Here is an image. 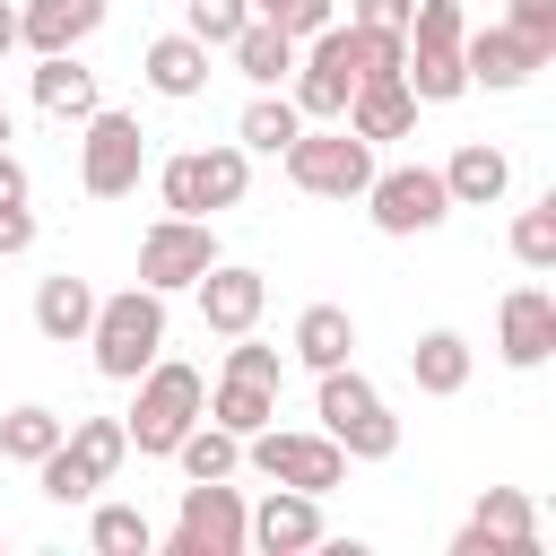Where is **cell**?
Instances as JSON below:
<instances>
[{
	"mask_svg": "<svg viewBox=\"0 0 556 556\" xmlns=\"http://www.w3.org/2000/svg\"><path fill=\"white\" fill-rule=\"evenodd\" d=\"M87 348H96V374H104V382H139V374L165 356V295H156V287L96 295Z\"/></svg>",
	"mask_w": 556,
	"mask_h": 556,
	"instance_id": "cell-1",
	"label": "cell"
},
{
	"mask_svg": "<svg viewBox=\"0 0 556 556\" xmlns=\"http://www.w3.org/2000/svg\"><path fill=\"white\" fill-rule=\"evenodd\" d=\"M200 408H208V382H200V365H174V356H156V365L139 374V400H130L122 434H130V452L165 460V452H174V443L200 426Z\"/></svg>",
	"mask_w": 556,
	"mask_h": 556,
	"instance_id": "cell-2",
	"label": "cell"
},
{
	"mask_svg": "<svg viewBox=\"0 0 556 556\" xmlns=\"http://www.w3.org/2000/svg\"><path fill=\"white\" fill-rule=\"evenodd\" d=\"M313 417H321V434H330L348 460H391V452H400V417H391V400H382L356 365H330V374H321Z\"/></svg>",
	"mask_w": 556,
	"mask_h": 556,
	"instance_id": "cell-3",
	"label": "cell"
},
{
	"mask_svg": "<svg viewBox=\"0 0 556 556\" xmlns=\"http://www.w3.org/2000/svg\"><path fill=\"white\" fill-rule=\"evenodd\" d=\"M460 35H469L460 0H417V9H408V61H400V78H408L417 104H452V96H469Z\"/></svg>",
	"mask_w": 556,
	"mask_h": 556,
	"instance_id": "cell-4",
	"label": "cell"
},
{
	"mask_svg": "<svg viewBox=\"0 0 556 556\" xmlns=\"http://www.w3.org/2000/svg\"><path fill=\"white\" fill-rule=\"evenodd\" d=\"M287 182L313 191V200H365V182H374V139H356L348 122L295 130V139H287Z\"/></svg>",
	"mask_w": 556,
	"mask_h": 556,
	"instance_id": "cell-5",
	"label": "cell"
},
{
	"mask_svg": "<svg viewBox=\"0 0 556 556\" xmlns=\"http://www.w3.org/2000/svg\"><path fill=\"white\" fill-rule=\"evenodd\" d=\"M130 460V434H122V417H78L43 460H35V478H43V495L52 504H87L113 469Z\"/></svg>",
	"mask_w": 556,
	"mask_h": 556,
	"instance_id": "cell-6",
	"label": "cell"
},
{
	"mask_svg": "<svg viewBox=\"0 0 556 556\" xmlns=\"http://www.w3.org/2000/svg\"><path fill=\"white\" fill-rule=\"evenodd\" d=\"M156 191H165V217H208V208H235L252 191V156L226 139V148H182L156 165Z\"/></svg>",
	"mask_w": 556,
	"mask_h": 556,
	"instance_id": "cell-7",
	"label": "cell"
},
{
	"mask_svg": "<svg viewBox=\"0 0 556 556\" xmlns=\"http://www.w3.org/2000/svg\"><path fill=\"white\" fill-rule=\"evenodd\" d=\"M78 130H87V139H78V191H87V200H122V191H139V165H148V130H139V113L96 104Z\"/></svg>",
	"mask_w": 556,
	"mask_h": 556,
	"instance_id": "cell-8",
	"label": "cell"
},
{
	"mask_svg": "<svg viewBox=\"0 0 556 556\" xmlns=\"http://www.w3.org/2000/svg\"><path fill=\"white\" fill-rule=\"evenodd\" d=\"M243 460L269 478V486H304V495H330V486H348V452L330 443V434H295V426H261V434H243Z\"/></svg>",
	"mask_w": 556,
	"mask_h": 556,
	"instance_id": "cell-9",
	"label": "cell"
},
{
	"mask_svg": "<svg viewBox=\"0 0 556 556\" xmlns=\"http://www.w3.org/2000/svg\"><path fill=\"white\" fill-rule=\"evenodd\" d=\"M365 208H374V226H382V235H434V226L452 217V191H443V174H434V165H374Z\"/></svg>",
	"mask_w": 556,
	"mask_h": 556,
	"instance_id": "cell-10",
	"label": "cell"
},
{
	"mask_svg": "<svg viewBox=\"0 0 556 556\" xmlns=\"http://www.w3.org/2000/svg\"><path fill=\"white\" fill-rule=\"evenodd\" d=\"M208 261H226L217 252V226L208 217H156L148 235H139V287H156V295H174V287H191Z\"/></svg>",
	"mask_w": 556,
	"mask_h": 556,
	"instance_id": "cell-11",
	"label": "cell"
},
{
	"mask_svg": "<svg viewBox=\"0 0 556 556\" xmlns=\"http://www.w3.org/2000/svg\"><path fill=\"white\" fill-rule=\"evenodd\" d=\"M165 547H174V556H243V495H235L226 478H191Z\"/></svg>",
	"mask_w": 556,
	"mask_h": 556,
	"instance_id": "cell-12",
	"label": "cell"
},
{
	"mask_svg": "<svg viewBox=\"0 0 556 556\" xmlns=\"http://www.w3.org/2000/svg\"><path fill=\"white\" fill-rule=\"evenodd\" d=\"M452 556H539V513H530V495H521V486H486L478 513L460 521Z\"/></svg>",
	"mask_w": 556,
	"mask_h": 556,
	"instance_id": "cell-13",
	"label": "cell"
},
{
	"mask_svg": "<svg viewBox=\"0 0 556 556\" xmlns=\"http://www.w3.org/2000/svg\"><path fill=\"white\" fill-rule=\"evenodd\" d=\"M243 547H261V556H304V547H321V495L269 486L261 504H243Z\"/></svg>",
	"mask_w": 556,
	"mask_h": 556,
	"instance_id": "cell-14",
	"label": "cell"
},
{
	"mask_svg": "<svg viewBox=\"0 0 556 556\" xmlns=\"http://www.w3.org/2000/svg\"><path fill=\"white\" fill-rule=\"evenodd\" d=\"M495 348H504V365L539 374V365L556 356V295H547V287H513V295L495 304Z\"/></svg>",
	"mask_w": 556,
	"mask_h": 556,
	"instance_id": "cell-15",
	"label": "cell"
},
{
	"mask_svg": "<svg viewBox=\"0 0 556 556\" xmlns=\"http://www.w3.org/2000/svg\"><path fill=\"white\" fill-rule=\"evenodd\" d=\"M460 70H469V87L513 96V87H530V78L547 70V52H539V43H521L513 26H478V35H460Z\"/></svg>",
	"mask_w": 556,
	"mask_h": 556,
	"instance_id": "cell-16",
	"label": "cell"
},
{
	"mask_svg": "<svg viewBox=\"0 0 556 556\" xmlns=\"http://www.w3.org/2000/svg\"><path fill=\"white\" fill-rule=\"evenodd\" d=\"M191 287H200V321H208L217 339L252 330V321H261V304H269V278H261V269H243V261H208Z\"/></svg>",
	"mask_w": 556,
	"mask_h": 556,
	"instance_id": "cell-17",
	"label": "cell"
},
{
	"mask_svg": "<svg viewBox=\"0 0 556 556\" xmlns=\"http://www.w3.org/2000/svg\"><path fill=\"white\" fill-rule=\"evenodd\" d=\"M35 104H43L52 122H87V113L104 104V87H96V70H87L78 52H35Z\"/></svg>",
	"mask_w": 556,
	"mask_h": 556,
	"instance_id": "cell-18",
	"label": "cell"
},
{
	"mask_svg": "<svg viewBox=\"0 0 556 556\" xmlns=\"http://www.w3.org/2000/svg\"><path fill=\"white\" fill-rule=\"evenodd\" d=\"M356 139H408V122H417V96H408V78H356V96H348V113H339Z\"/></svg>",
	"mask_w": 556,
	"mask_h": 556,
	"instance_id": "cell-19",
	"label": "cell"
},
{
	"mask_svg": "<svg viewBox=\"0 0 556 556\" xmlns=\"http://www.w3.org/2000/svg\"><path fill=\"white\" fill-rule=\"evenodd\" d=\"M96 26H104V0H26L17 9V43H35V52H78Z\"/></svg>",
	"mask_w": 556,
	"mask_h": 556,
	"instance_id": "cell-20",
	"label": "cell"
},
{
	"mask_svg": "<svg viewBox=\"0 0 556 556\" xmlns=\"http://www.w3.org/2000/svg\"><path fill=\"white\" fill-rule=\"evenodd\" d=\"M434 174H443L452 208H486V200H504L513 156H504V148H486V139H460V148H452V165H434Z\"/></svg>",
	"mask_w": 556,
	"mask_h": 556,
	"instance_id": "cell-21",
	"label": "cell"
},
{
	"mask_svg": "<svg viewBox=\"0 0 556 556\" xmlns=\"http://www.w3.org/2000/svg\"><path fill=\"white\" fill-rule=\"evenodd\" d=\"M139 70H148V87H156L165 104H191V96L208 87V43H200V35H156Z\"/></svg>",
	"mask_w": 556,
	"mask_h": 556,
	"instance_id": "cell-22",
	"label": "cell"
},
{
	"mask_svg": "<svg viewBox=\"0 0 556 556\" xmlns=\"http://www.w3.org/2000/svg\"><path fill=\"white\" fill-rule=\"evenodd\" d=\"M287 348H295L304 374H330V365H348V348H356V313H348V304H304Z\"/></svg>",
	"mask_w": 556,
	"mask_h": 556,
	"instance_id": "cell-23",
	"label": "cell"
},
{
	"mask_svg": "<svg viewBox=\"0 0 556 556\" xmlns=\"http://www.w3.org/2000/svg\"><path fill=\"white\" fill-rule=\"evenodd\" d=\"M87 321H96V287H87V278H70V269H61V278H43V287H35V330H43L52 348H78V339H87Z\"/></svg>",
	"mask_w": 556,
	"mask_h": 556,
	"instance_id": "cell-24",
	"label": "cell"
},
{
	"mask_svg": "<svg viewBox=\"0 0 556 556\" xmlns=\"http://www.w3.org/2000/svg\"><path fill=\"white\" fill-rule=\"evenodd\" d=\"M408 382H417L426 400L469 391V339H460V330H426V339L408 348Z\"/></svg>",
	"mask_w": 556,
	"mask_h": 556,
	"instance_id": "cell-25",
	"label": "cell"
},
{
	"mask_svg": "<svg viewBox=\"0 0 556 556\" xmlns=\"http://www.w3.org/2000/svg\"><path fill=\"white\" fill-rule=\"evenodd\" d=\"M200 417H217L226 434H261L269 417H278V382H252V374H217V391H208V408Z\"/></svg>",
	"mask_w": 556,
	"mask_h": 556,
	"instance_id": "cell-26",
	"label": "cell"
},
{
	"mask_svg": "<svg viewBox=\"0 0 556 556\" xmlns=\"http://www.w3.org/2000/svg\"><path fill=\"white\" fill-rule=\"evenodd\" d=\"M226 52H235V70H243L252 87H278V78L295 70V35H287V26H269V17H243V35H235Z\"/></svg>",
	"mask_w": 556,
	"mask_h": 556,
	"instance_id": "cell-27",
	"label": "cell"
},
{
	"mask_svg": "<svg viewBox=\"0 0 556 556\" xmlns=\"http://www.w3.org/2000/svg\"><path fill=\"white\" fill-rule=\"evenodd\" d=\"M295 130H304L295 96H269V87H261V96L243 104V122H235V148H243V156H287Z\"/></svg>",
	"mask_w": 556,
	"mask_h": 556,
	"instance_id": "cell-28",
	"label": "cell"
},
{
	"mask_svg": "<svg viewBox=\"0 0 556 556\" xmlns=\"http://www.w3.org/2000/svg\"><path fill=\"white\" fill-rule=\"evenodd\" d=\"M165 460H182V478H235V469H243V434H226L217 417H200Z\"/></svg>",
	"mask_w": 556,
	"mask_h": 556,
	"instance_id": "cell-29",
	"label": "cell"
},
{
	"mask_svg": "<svg viewBox=\"0 0 556 556\" xmlns=\"http://www.w3.org/2000/svg\"><path fill=\"white\" fill-rule=\"evenodd\" d=\"M61 434H70V426H61L52 408H35V400H26V408H9V417H0V460H26V469H35Z\"/></svg>",
	"mask_w": 556,
	"mask_h": 556,
	"instance_id": "cell-30",
	"label": "cell"
},
{
	"mask_svg": "<svg viewBox=\"0 0 556 556\" xmlns=\"http://www.w3.org/2000/svg\"><path fill=\"white\" fill-rule=\"evenodd\" d=\"M87 547H96V556H148V547H156V530H148V513H139V504H96Z\"/></svg>",
	"mask_w": 556,
	"mask_h": 556,
	"instance_id": "cell-31",
	"label": "cell"
},
{
	"mask_svg": "<svg viewBox=\"0 0 556 556\" xmlns=\"http://www.w3.org/2000/svg\"><path fill=\"white\" fill-rule=\"evenodd\" d=\"M513 261H521V269H539V278L556 269V191H547L539 208H521V217H513Z\"/></svg>",
	"mask_w": 556,
	"mask_h": 556,
	"instance_id": "cell-32",
	"label": "cell"
},
{
	"mask_svg": "<svg viewBox=\"0 0 556 556\" xmlns=\"http://www.w3.org/2000/svg\"><path fill=\"white\" fill-rule=\"evenodd\" d=\"M243 17H252V0H182V35H200L208 52H226L243 35Z\"/></svg>",
	"mask_w": 556,
	"mask_h": 556,
	"instance_id": "cell-33",
	"label": "cell"
},
{
	"mask_svg": "<svg viewBox=\"0 0 556 556\" xmlns=\"http://www.w3.org/2000/svg\"><path fill=\"white\" fill-rule=\"evenodd\" d=\"M252 17H269V26H287V35L304 43V35H321V26L339 17V0H252Z\"/></svg>",
	"mask_w": 556,
	"mask_h": 556,
	"instance_id": "cell-34",
	"label": "cell"
},
{
	"mask_svg": "<svg viewBox=\"0 0 556 556\" xmlns=\"http://www.w3.org/2000/svg\"><path fill=\"white\" fill-rule=\"evenodd\" d=\"M226 374H252V382H287V356H278V348H261L252 330H235V348H226Z\"/></svg>",
	"mask_w": 556,
	"mask_h": 556,
	"instance_id": "cell-35",
	"label": "cell"
},
{
	"mask_svg": "<svg viewBox=\"0 0 556 556\" xmlns=\"http://www.w3.org/2000/svg\"><path fill=\"white\" fill-rule=\"evenodd\" d=\"M521 43H539L547 61H556V0H513V17H504Z\"/></svg>",
	"mask_w": 556,
	"mask_h": 556,
	"instance_id": "cell-36",
	"label": "cell"
},
{
	"mask_svg": "<svg viewBox=\"0 0 556 556\" xmlns=\"http://www.w3.org/2000/svg\"><path fill=\"white\" fill-rule=\"evenodd\" d=\"M408 9H417V0H348V26H382V35H408Z\"/></svg>",
	"mask_w": 556,
	"mask_h": 556,
	"instance_id": "cell-37",
	"label": "cell"
},
{
	"mask_svg": "<svg viewBox=\"0 0 556 556\" xmlns=\"http://www.w3.org/2000/svg\"><path fill=\"white\" fill-rule=\"evenodd\" d=\"M17 252H35V208H26V200L0 208V261H17Z\"/></svg>",
	"mask_w": 556,
	"mask_h": 556,
	"instance_id": "cell-38",
	"label": "cell"
},
{
	"mask_svg": "<svg viewBox=\"0 0 556 556\" xmlns=\"http://www.w3.org/2000/svg\"><path fill=\"white\" fill-rule=\"evenodd\" d=\"M9 200H26V165L0 148V208H9Z\"/></svg>",
	"mask_w": 556,
	"mask_h": 556,
	"instance_id": "cell-39",
	"label": "cell"
},
{
	"mask_svg": "<svg viewBox=\"0 0 556 556\" xmlns=\"http://www.w3.org/2000/svg\"><path fill=\"white\" fill-rule=\"evenodd\" d=\"M9 52H17V9L0 0V61H9Z\"/></svg>",
	"mask_w": 556,
	"mask_h": 556,
	"instance_id": "cell-40",
	"label": "cell"
},
{
	"mask_svg": "<svg viewBox=\"0 0 556 556\" xmlns=\"http://www.w3.org/2000/svg\"><path fill=\"white\" fill-rule=\"evenodd\" d=\"M0 148H9V104H0Z\"/></svg>",
	"mask_w": 556,
	"mask_h": 556,
	"instance_id": "cell-41",
	"label": "cell"
},
{
	"mask_svg": "<svg viewBox=\"0 0 556 556\" xmlns=\"http://www.w3.org/2000/svg\"><path fill=\"white\" fill-rule=\"evenodd\" d=\"M0 547H9V539H0Z\"/></svg>",
	"mask_w": 556,
	"mask_h": 556,
	"instance_id": "cell-42",
	"label": "cell"
}]
</instances>
